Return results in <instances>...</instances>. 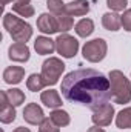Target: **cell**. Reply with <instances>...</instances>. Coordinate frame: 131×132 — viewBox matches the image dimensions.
<instances>
[{
    "label": "cell",
    "mask_w": 131,
    "mask_h": 132,
    "mask_svg": "<svg viewBox=\"0 0 131 132\" xmlns=\"http://www.w3.org/2000/svg\"><path fill=\"white\" fill-rule=\"evenodd\" d=\"M3 28L8 31L11 38L19 43H26L33 37V26L26 23L23 19L16 17L12 12H6L3 15Z\"/></svg>",
    "instance_id": "3957f363"
},
{
    "label": "cell",
    "mask_w": 131,
    "mask_h": 132,
    "mask_svg": "<svg viewBox=\"0 0 131 132\" xmlns=\"http://www.w3.org/2000/svg\"><path fill=\"white\" fill-rule=\"evenodd\" d=\"M65 12L71 17H83L90 12L88 0H72L65 5Z\"/></svg>",
    "instance_id": "4fadbf2b"
},
{
    "label": "cell",
    "mask_w": 131,
    "mask_h": 132,
    "mask_svg": "<svg viewBox=\"0 0 131 132\" xmlns=\"http://www.w3.org/2000/svg\"><path fill=\"white\" fill-rule=\"evenodd\" d=\"M127 5H128V0H106V6L113 12H120V11L128 9Z\"/></svg>",
    "instance_id": "d4e9b609"
},
{
    "label": "cell",
    "mask_w": 131,
    "mask_h": 132,
    "mask_svg": "<svg viewBox=\"0 0 131 132\" xmlns=\"http://www.w3.org/2000/svg\"><path fill=\"white\" fill-rule=\"evenodd\" d=\"M12 12L19 14L20 17H25V19L34 17V14H35L34 6L31 3H28V5H12Z\"/></svg>",
    "instance_id": "603a6c76"
},
{
    "label": "cell",
    "mask_w": 131,
    "mask_h": 132,
    "mask_svg": "<svg viewBox=\"0 0 131 132\" xmlns=\"http://www.w3.org/2000/svg\"><path fill=\"white\" fill-rule=\"evenodd\" d=\"M40 101L49 108V109H59L62 108V97L59 94V91L56 89H46V91H42L40 94Z\"/></svg>",
    "instance_id": "9a60e30c"
},
{
    "label": "cell",
    "mask_w": 131,
    "mask_h": 132,
    "mask_svg": "<svg viewBox=\"0 0 131 132\" xmlns=\"http://www.w3.org/2000/svg\"><path fill=\"white\" fill-rule=\"evenodd\" d=\"M37 29L45 35H53V34L59 32V25H57L56 15L51 12L40 14L37 17Z\"/></svg>",
    "instance_id": "ba28073f"
},
{
    "label": "cell",
    "mask_w": 131,
    "mask_h": 132,
    "mask_svg": "<svg viewBox=\"0 0 131 132\" xmlns=\"http://www.w3.org/2000/svg\"><path fill=\"white\" fill-rule=\"evenodd\" d=\"M56 51L63 59H72L79 52V40L69 34H60L56 38Z\"/></svg>",
    "instance_id": "8992f818"
},
{
    "label": "cell",
    "mask_w": 131,
    "mask_h": 132,
    "mask_svg": "<svg viewBox=\"0 0 131 132\" xmlns=\"http://www.w3.org/2000/svg\"><path fill=\"white\" fill-rule=\"evenodd\" d=\"M66 101L86 106L94 111L113 100L110 78L91 68H80L65 75L60 86Z\"/></svg>",
    "instance_id": "6da1fadb"
},
{
    "label": "cell",
    "mask_w": 131,
    "mask_h": 132,
    "mask_svg": "<svg viewBox=\"0 0 131 132\" xmlns=\"http://www.w3.org/2000/svg\"><path fill=\"white\" fill-rule=\"evenodd\" d=\"M57 19V25H59V32L60 34H66L69 29H72L74 26V19L71 15H68L66 12L60 14V15H56Z\"/></svg>",
    "instance_id": "7402d4cb"
},
{
    "label": "cell",
    "mask_w": 131,
    "mask_h": 132,
    "mask_svg": "<svg viewBox=\"0 0 131 132\" xmlns=\"http://www.w3.org/2000/svg\"><path fill=\"white\" fill-rule=\"evenodd\" d=\"M65 5L66 3H63V0H46V6H48L49 12L54 14V15L63 14L65 12Z\"/></svg>",
    "instance_id": "cb8c5ba5"
},
{
    "label": "cell",
    "mask_w": 131,
    "mask_h": 132,
    "mask_svg": "<svg viewBox=\"0 0 131 132\" xmlns=\"http://www.w3.org/2000/svg\"><path fill=\"white\" fill-rule=\"evenodd\" d=\"M45 114H43V109L37 104V103H28L23 109V120L28 123V125H40L43 120H45Z\"/></svg>",
    "instance_id": "30bf717a"
},
{
    "label": "cell",
    "mask_w": 131,
    "mask_h": 132,
    "mask_svg": "<svg viewBox=\"0 0 131 132\" xmlns=\"http://www.w3.org/2000/svg\"><path fill=\"white\" fill-rule=\"evenodd\" d=\"M120 19H122V28L125 31H130L131 32V8L123 11V14L120 15Z\"/></svg>",
    "instance_id": "4316f807"
},
{
    "label": "cell",
    "mask_w": 131,
    "mask_h": 132,
    "mask_svg": "<svg viewBox=\"0 0 131 132\" xmlns=\"http://www.w3.org/2000/svg\"><path fill=\"white\" fill-rule=\"evenodd\" d=\"M8 57H9V60H12L16 63H26L31 57V51L26 43L14 42L8 48Z\"/></svg>",
    "instance_id": "9c48e42d"
},
{
    "label": "cell",
    "mask_w": 131,
    "mask_h": 132,
    "mask_svg": "<svg viewBox=\"0 0 131 132\" xmlns=\"http://www.w3.org/2000/svg\"><path fill=\"white\" fill-rule=\"evenodd\" d=\"M45 86H46V83H45L42 74H35V72H34V74H31V75L26 78V88H28V91H31V92L43 91Z\"/></svg>",
    "instance_id": "d6986e66"
},
{
    "label": "cell",
    "mask_w": 131,
    "mask_h": 132,
    "mask_svg": "<svg viewBox=\"0 0 131 132\" xmlns=\"http://www.w3.org/2000/svg\"><path fill=\"white\" fill-rule=\"evenodd\" d=\"M111 92H113V101L117 104H127L131 101V81L125 77V74L119 69H113L108 74Z\"/></svg>",
    "instance_id": "7a4b0ae2"
},
{
    "label": "cell",
    "mask_w": 131,
    "mask_h": 132,
    "mask_svg": "<svg viewBox=\"0 0 131 132\" xmlns=\"http://www.w3.org/2000/svg\"><path fill=\"white\" fill-rule=\"evenodd\" d=\"M39 132H60V128L51 118H45L39 125Z\"/></svg>",
    "instance_id": "484cf974"
},
{
    "label": "cell",
    "mask_w": 131,
    "mask_h": 132,
    "mask_svg": "<svg viewBox=\"0 0 131 132\" xmlns=\"http://www.w3.org/2000/svg\"><path fill=\"white\" fill-rule=\"evenodd\" d=\"M114 114H116L114 106H113L111 103H105V104H102L100 108H97V109L93 111L91 120H93L94 126L105 128V126H110V125H111V121H113V118H114Z\"/></svg>",
    "instance_id": "52a82bcc"
},
{
    "label": "cell",
    "mask_w": 131,
    "mask_h": 132,
    "mask_svg": "<svg viewBox=\"0 0 131 132\" xmlns=\"http://www.w3.org/2000/svg\"><path fill=\"white\" fill-rule=\"evenodd\" d=\"M65 71V63L59 57H49L42 63V77L46 83V86H54L59 83L62 74Z\"/></svg>",
    "instance_id": "277c9868"
},
{
    "label": "cell",
    "mask_w": 131,
    "mask_h": 132,
    "mask_svg": "<svg viewBox=\"0 0 131 132\" xmlns=\"http://www.w3.org/2000/svg\"><path fill=\"white\" fill-rule=\"evenodd\" d=\"M74 31H76V34H77L79 37L86 38V37H90L91 34L94 32V22H93L91 19H80V20L76 23Z\"/></svg>",
    "instance_id": "e0dca14e"
},
{
    "label": "cell",
    "mask_w": 131,
    "mask_h": 132,
    "mask_svg": "<svg viewBox=\"0 0 131 132\" xmlns=\"http://www.w3.org/2000/svg\"><path fill=\"white\" fill-rule=\"evenodd\" d=\"M102 26L106 29V31H111V32H116L122 28V19L117 12H105L102 15Z\"/></svg>",
    "instance_id": "2e32d148"
},
{
    "label": "cell",
    "mask_w": 131,
    "mask_h": 132,
    "mask_svg": "<svg viewBox=\"0 0 131 132\" xmlns=\"http://www.w3.org/2000/svg\"><path fill=\"white\" fill-rule=\"evenodd\" d=\"M108 45L103 38H93L86 42L82 48V55L90 63H99L106 57Z\"/></svg>",
    "instance_id": "5b68a950"
},
{
    "label": "cell",
    "mask_w": 131,
    "mask_h": 132,
    "mask_svg": "<svg viewBox=\"0 0 131 132\" xmlns=\"http://www.w3.org/2000/svg\"><path fill=\"white\" fill-rule=\"evenodd\" d=\"M6 95H8V100L12 106H22L25 103V92L19 88H11L6 91Z\"/></svg>",
    "instance_id": "44dd1931"
},
{
    "label": "cell",
    "mask_w": 131,
    "mask_h": 132,
    "mask_svg": "<svg viewBox=\"0 0 131 132\" xmlns=\"http://www.w3.org/2000/svg\"><path fill=\"white\" fill-rule=\"evenodd\" d=\"M0 98H2V103H0V121L3 125H9L16 120V106H12L8 100V95H6V91H2L0 92Z\"/></svg>",
    "instance_id": "8fae6325"
},
{
    "label": "cell",
    "mask_w": 131,
    "mask_h": 132,
    "mask_svg": "<svg viewBox=\"0 0 131 132\" xmlns=\"http://www.w3.org/2000/svg\"><path fill=\"white\" fill-rule=\"evenodd\" d=\"M25 77V68L22 66H8L3 71V81L6 85H19Z\"/></svg>",
    "instance_id": "5bb4252c"
},
{
    "label": "cell",
    "mask_w": 131,
    "mask_h": 132,
    "mask_svg": "<svg viewBox=\"0 0 131 132\" xmlns=\"http://www.w3.org/2000/svg\"><path fill=\"white\" fill-rule=\"evenodd\" d=\"M28 3H31V0H14L12 2V5H28Z\"/></svg>",
    "instance_id": "83f0119b"
},
{
    "label": "cell",
    "mask_w": 131,
    "mask_h": 132,
    "mask_svg": "<svg viewBox=\"0 0 131 132\" xmlns=\"http://www.w3.org/2000/svg\"><path fill=\"white\" fill-rule=\"evenodd\" d=\"M9 2H14V0H2V6H6Z\"/></svg>",
    "instance_id": "4dcf8cb0"
},
{
    "label": "cell",
    "mask_w": 131,
    "mask_h": 132,
    "mask_svg": "<svg viewBox=\"0 0 131 132\" xmlns=\"http://www.w3.org/2000/svg\"><path fill=\"white\" fill-rule=\"evenodd\" d=\"M116 126L119 129H131V106L123 108L116 115Z\"/></svg>",
    "instance_id": "ffe728a7"
},
{
    "label": "cell",
    "mask_w": 131,
    "mask_h": 132,
    "mask_svg": "<svg viewBox=\"0 0 131 132\" xmlns=\"http://www.w3.org/2000/svg\"><path fill=\"white\" fill-rule=\"evenodd\" d=\"M49 118L59 126V128H65L68 126L69 123H71V117H69V114L63 111L62 108H59V109H53V112L49 114Z\"/></svg>",
    "instance_id": "ac0fdd59"
},
{
    "label": "cell",
    "mask_w": 131,
    "mask_h": 132,
    "mask_svg": "<svg viewBox=\"0 0 131 132\" xmlns=\"http://www.w3.org/2000/svg\"><path fill=\"white\" fill-rule=\"evenodd\" d=\"M12 132H31V131H30L28 128H23V126H19V128H16V129H14Z\"/></svg>",
    "instance_id": "f546056e"
},
{
    "label": "cell",
    "mask_w": 131,
    "mask_h": 132,
    "mask_svg": "<svg viewBox=\"0 0 131 132\" xmlns=\"http://www.w3.org/2000/svg\"><path fill=\"white\" fill-rule=\"evenodd\" d=\"M34 49L39 55H49L56 51V40L48 35H39L34 40Z\"/></svg>",
    "instance_id": "7c38bea8"
},
{
    "label": "cell",
    "mask_w": 131,
    "mask_h": 132,
    "mask_svg": "<svg viewBox=\"0 0 131 132\" xmlns=\"http://www.w3.org/2000/svg\"><path fill=\"white\" fill-rule=\"evenodd\" d=\"M86 132H105V129H102V128H99V126H94V128H90Z\"/></svg>",
    "instance_id": "f1b7e54d"
}]
</instances>
